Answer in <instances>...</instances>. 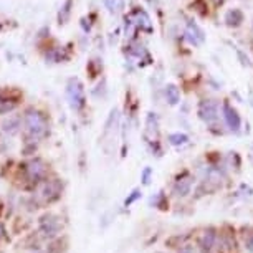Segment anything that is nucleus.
Returning a JSON list of instances; mask_svg holds the SVG:
<instances>
[{
    "mask_svg": "<svg viewBox=\"0 0 253 253\" xmlns=\"http://www.w3.org/2000/svg\"><path fill=\"white\" fill-rule=\"evenodd\" d=\"M25 131L31 139H42L47 136L48 133V124L45 117L37 111H28L25 114Z\"/></svg>",
    "mask_w": 253,
    "mask_h": 253,
    "instance_id": "1",
    "label": "nucleus"
},
{
    "mask_svg": "<svg viewBox=\"0 0 253 253\" xmlns=\"http://www.w3.org/2000/svg\"><path fill=\"white\" fill-rule=\"evenodd\" d=\"M194 184H196V175H192L189 170H182V172H180L177 177L174 179L172 191H170V192H172L174 197L184 198L192 192Z\"/></svg>",
    "mask_w": 253,
    "mask_h": 253,
    "instance_id": "2",
    "label": "nucleus"
},
{
    "mask_svg": "<svg viewBox=\"0 0 253 253\" xmlns=\"http://www.w3.org/2000/svg\"><path fill=\"white\" fill-rule=\"evenodd\" d=\"M219 233L220 230L215 227H207L204 228V232L200 233L197 242V248L200 250V253H210L219 243Z\"/></svg>",
    "mask_w": 253,
    "mask_h": 253,
    "instance_id": "3",
    "label": "nucleus"
},
{
    "mask_svg": "<svg viewBox=\"0 0 253 253\" xmlns=\"http://www.w3.org/2000/svg\"><path fill=\"white\" fill-rule=\"evenodd\" d=\"M198 117L204 121L205 124H214L219 119V103L214 99H204L198 103Z\"/></svg>",
    "mask_w": 253,
    "mask_h": 253,
    "instance_id": "4",
    "label": "nucleus"
},
{
    "mask_svg": "<svg viewBox=\"0 0 253 253\" xmlns=\"http://www.w3.org/2000/svg\"><path fill=\"white\" fill-rule=\"evenodd\" d=\"M222 116H224V121L227 124L228 131H232L233 134H238L242 129V117L238 114V111L230 105L228 101H224L222 105Z\"/></svg>",
    "mask_w": 253,
    "mask_h": 253,
    "instance_id": "5",
    "label": "nucleus"
},
{
    "mask_svg": "<svg viewBox=\"0 0 253 253\" xmlns=\"http://www.w3.org/2000/svg\"><path fill=\"white\" fill-rule=\"evenodd\" d=\"M66 94H68L70 106L73 108V110H81V108L84 106V89H83V84H81L78 80H70Z\"/></svg>",
    "mask_w": 253,
    "mask_h": 253,
    "instance_id": "6",
    "label": "nucleus"
},
{
    "mask_svg": "<svg viewBox=\"0 0 253 253\" xmlns=\"http://www.w3.org/2000/svg\"><path fill=\"white\" fill-rule=\"evenodd\" d=\"M40 232L48 238L56 237V235L61 232L60 219L53 214H45L42 219H40Z\"/></svg>",
    "mask_w": 253,
    "mask_h": 253,
    "instance_id": "7",
    "label": "nucleus"
},
{
    "mask_svg": "<svg viewBox=\"0 0 253 253\" xmlns=\"http://www.w3.org/2000/svg\"><path fill=\"white\" fill-rule=\"evenodd\" d=\"M61 182L60 180H47L40 189V197L45 202H53L61 196Z\"/></svg>",
    "mask_w": 253,
    "mask_h": 253,
    "instance_id": "8",
    "label": "nucleus"
},
{
    "mask_svg": "<svg viewBox=\"0 0 253 253\" xmlns=\"http://www.w3.org/2000/svg\"><path fill=\"white\" fill-rule=\"evenodd\" d=\"M185 38H187L189 43H192L194 47H198V45H202L205 40L204 30H202L196 22L189 20L187 27H185Z\"/></svg>",
    "mask_w": 253,
    "mask_h": 253,
    "instance_id": "9",
    "label": "nucleus"
},
{
    "mask_svg": "<svg viewBox=\"0 0 253 253\" xmlns=\"http://www.w3.org/2000/svg\"><path fill=\"white\" fill-rule=\"evenodd\" d=\"M47 174V166L42 159H33L27 164V175H28L30 180H40L43 175Z\"/></svg>",
    "mask_w": 253,
    "mask_h": 253,
    "instance_id": "10",
    "label": "nucleus"
},
{
    "mask_svg": "<svg viewBox=\"0 0 253 253\" xmlns=\"http://www.w3.org/2000/svg\"><path fill=\"white\" fill-rule=\"evenodd\" d=\"M146 134L152 138V141H157V134H159V116L156 112H147L146 117Z\"/></svg>",
    "mask_w": 253,
    "mask_h": 253,
    "instance_id": "11",
    "label": "nucleus"
},
{
    "mask_svg": "<svg viewBox=\"0 0 253 253\" xmlns=\"http://www.w3.org/2000/svg\"><path fill=\"white\" fill-rule=\"evenodd\" d=\"M242 22H243V13L238 8H232V10L225 13V24L228 27H238L242 25Z\"/></svg>",
    "mask_w": 253,
    "mask_h": 253,
    "instance_id": "12",
    "label": "nucleus"
},
{
    "mask_svg": "<svg viewBox=\"0 0 253 253\" xmlns=\"http://www.w3.org/2000/svg\"><path fill=\"white\" fill-rule=\"evenodd\" d=\"M164 94H166L167 103H169L170 106L179 105V101H180V91H179V88L175 86V84H167V86L164 88Z\"/></svg>",
    "mask_w": 253,
    "mask_h": 253,
    "instance_id": "13",
    "label": "nucleus"
},
{
    "mask_svg": "<svg viewBox=\"0 0 253 253\" xmlns=\"http://www.w3.org/2000/svg\"><path fill=\"white\" fill-rule=\"evenodd\" d=\"M167 141L174 147H182L189 142V136L185 133H172L167 136Z\"/></svg>",
    "mask_w": 253,
    "mask_h": 253,
    "instance_id": "14",
    "label": "nucleus"
},
{
    "mask_svg": "<svg viewBox=\"0 0 253 253\" xmlns=\"http://www.w3.org/2000/svg\"><path fill=\"white\" fill-rule=\"evenodd\" d=\"M142 197V192H141V189H134L133 192L129 194V197L124 200V207H129V205H133L134 202L139 200V198Z\"/></svg>",
    "mask_w": 253,
    "mask_h": 253,
    "instance_id": "15",
    "label": "nucleus"
},
{
    "mask_svg": "<svg viewBox=\"0 0 253 253\" xmlns=\"http://www.w3.org/2000/svg\"><path fill=\"white\" fill-rule=\"evenodd\" d=\"M3 131L8 134H15L19 131V119H10L7 123H3Z\"/></svg>",
    "mask_w": 253,
    "mask_h": 253,
    "instance_id": "16",
    "label": "nucleus"
},
{
    "mask_svg": "<svg viewBox=\"0 0 253 253\" xmlns=\"http://www.w3.org/2000/svg\"><path fill=\"white\" fill-rule=\"evenodd\" d=\"M243 247L247 248V252L253 253V228H248V233L243 237Z\"/></svg>",
    "mask_w": 253,
    "mask_h": 253,
    "instance_id": "17",
    "label": "nucleus"
},
{
    "mask_svg": "<svg viewBox=\"0 0 253 253\" xmlns=\"http://www.w3.org/2000/svg\"><path fill=\"white\" fill-rule=\"evenodd\" d=\"M151 202H152V204H154V207H157V209H164V207H162V205L169 204V202H167V198H166V196H164V192H159V194H157L156 198L152 197V198H151Z\"/></svg>",
    "mask_w": 253,
    "mask_h": 253,
    "instance_id": "18",
    "label": "nucleus"
},
{
    "mask_svg": "<svg viewBox=\"0 0 253 253\" xmlns=\"http://www.w3.org/2000/svg\"><path fill=\"white\" fill-rule=\"evenodd\" d=\"M151 175H152L151 167H144V170L141 172V180H142L144 185H149V182H151Z\"/></svg>",
    "mask_w": 253,
    "mask_h": 253,
    "instance_id": "19",
    "label": "nucleus"
},
{
    "mask_svg": "<svg viewBox=\"0 0 253 253\" xmlns=\"http://www.w3.org/2000/svg\"><path fill=\"white\" fill-rule=\"evenodd\" d=\"M177 253H200V250H198L197 247L191 245V243H185L184 247H180V248H179Z\"/></svg>",
    "mask_w": 253,
    "mask_h": 253,
    "instance_id": "20",
    "label": "nucleus"
},
{
    "mask_svg": "<svg viewBox=\"0 0 253 253\" xmlns=\"http://www.w3.org/2000/svg\"><path fill=\"white\" fill-rule=\"evenodd\" d=\"M2 238H5V227L0 224V240H2Z\"/></svg>",
    "mask_w": 253,
    "mask_h": 253,
    "instance_id": "21",
    "label": "nucleus"
},
{
    "mask_svg": "<svg viewBox=\"0 0 253 253\" xmlns=\"http://www.w3.org/2000/svg\"><path fill=\"white\" fill-rule=\"evenodd\" d=\"M214 2H215V3H222L224 0H214Z\"/></svg>",
    "mask_w": 253,
    "mask_h": 253,
    "instance_id": "22",
    "label": "nucleus"
},
{
    "mask_svg": "<svg viewBox=\"0 0 253 253\" xmlns=\"http://www.w3.org/2000/svg\"><path fill=\"white\" fill-rule=\"evenodd\" d=\"M31 253H43V252H31Z\"/></svg>",
    "mask_w": 253,
    "mask_h": 253,
    "instance_id": "23",
    "label": "nucleus"
},
{
    "mask_svg": "<svg viewBox=\"0 0 253 253\" xmlns=\"http://www.w3.org/2000/svg\"><path fill=\"white\" fill-rule=\"evenodd\" d=\"M157 253H164V252H157Z\"/></svg>",
    "mask_w": 253,
    "mask_h": 253,
    "instance_id": "24",
    "label": "nucleus"
}]
</instances>
